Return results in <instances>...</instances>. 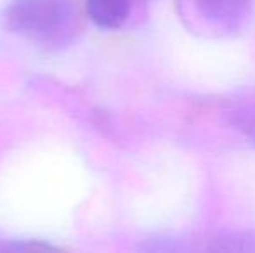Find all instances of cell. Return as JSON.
Instances as JSON below:
<instances>
[{"label": "cell", "instance_id": "obj_2", "mask_svg": "<svg viewBox=\"0 0 255 253\" xmlns=\"http://www.w3.org/2000/svg\"><path fill=\"white\" fill-rule=\"evenodd\" d=\"M198 12L214 26L235 30L249 17L254 0H195Z\"/></svg>", "mask_w": 255, "mask_h": 253}, {"label": "cell", "instance_id": "obj_7", "mask_svg": "<svg viewBox=\"0 0 255 253\" xmlns=\"http://www.w3.org/2000/svg\"><path fill=\"white\" fill-rule=\"evenodd\" d=\"M40 252H42L40 248H33L30 245L0 241V253H40Z\"/></svg>", "mask_w": 255, "mask_h": 253}, {"label": "cell", "instance_id": "obj_1", "mask_svg": "<svg viewBox=\"0 0 255 253\" xmlns=\"http://www.w3.org/2000/svg\"><path fill=\"white\" fill-rule=\"evenodd\" d=\"M7 28L35 42L66 44L75 33L77 14L70 0H14L3 14Z\"/></svg>", "mask_w": 255, "mask_h": 253}, {"label": "cell", "instance_id": "obj_4", "mask_svg": "<svg viewBox=\"0 0 255 253\" xmlns=\"http://www.w3.org/2000/svg\"><path fill=\"white\" fill-rule=\"evenodd\" d=\"M205 253H255V231H222L212 238Z\"/></svg>", "mask_w": 255, "mask_h": 253}, {"label": "cell", "instance_id": "obj_3", "mask_svg": "<svg viewBox=\"0 0 255 253\" xmlns=\"http://www.w3.org/2000/svg\"><path fill=\"white\" fill-rule=\"evenodd\" d=\"M132 0H87V12L98 26L113 30L127 21Z\"/></svg>", "mask_w": 255, "mask_h": 253}, {"label": "cell", "instance_id": "obj_5", "mask_svg": "<svg viewBox=\"0 0 255 253\" xmlns=\"http://www.w3.org/2000/svg\"><path fill=\"white\" fill-rule=\"evenodd\" d=\"M137 253H189L186 245L182 241L175 240V238H151V240L144 241Z\"/></svg>", "mask_w": 255, "mask_h": 253}, {"label": "cell", "instance_id": "obj_6", "mask_svg": "<svg viewBox=\"0 0 255 253\" xmlns=\"http://www.w3.org/2000/svg\"><path fill=\"white\" fill-rule=\"evenodd\" d=\"M233 125L242 130L252 142H255V102L245 104L233 111Z\"/></svg>", "mask_w": 255, "mask_h": 253}]
</instances>
